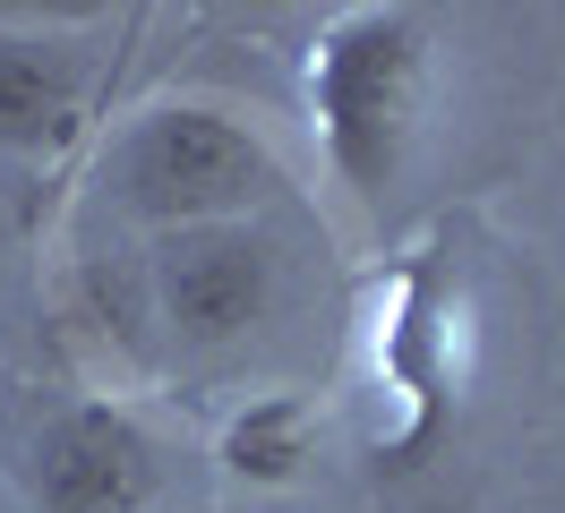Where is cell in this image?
Instances as JSON below:
<instances>
[{
  "label": "cell",
  "instance_id": "obj_1",
  "mask_svg": "<svg viewBox=\"0 0 565 513\" xmlns=\"http://www.w3.org/2000/svg\"><path fill=\"white\" fill-rule=\"evenodd\" d=\"M428 103V26L412 9H343L309 43V111H318L326 163L352 197H386L403 154L420 137Z\"/></svg>",
  "mask_w": 565,
  "mask_h": 513
},
{
  "label": "cell",
  "instance_id": "obj_2",
  "mask_svg": "<svg viewBox=\"0 0 565 513\" xmlns=\"http://www.w3.org/2000/svg\"><path fill=\"white\" fill-rule=\"evenodd\" d=\"M120 180H129L138 214L206 232V223H223V214H241L248 197L275 189V154L214 103H163V111L138 120L129 154H120Z\"/></svg>",
  "mask_w": 565,
  "mask_h": 513
},
{
  "label": "cell",
  "instance_id": "obj_3",
  "mask_svg": "<svg viewBox=\"0 0 565 513\" xmlns=\"http://www.w3.org/2000/svg\"><path fill=\"white\" fill-rule=\"evenodd\" d=\"M163 453L120 403L61 410L35 445V496L43 513H146L154 505Z\"/></svg>",
  "mask_w": 565,
  "mask_h": 513
},
{
  "label": "cell",
  "instance_id": "obj_4",
  "mask_svg": "<svg viewBox=\"0 0 565 513\" xmlns=\"http://www.w3.org/2000/svg\"><path fill=\"white\" fill-rule=\"evenodd\" d=\"M275 308V248L266 232L241 223H206V232H180L163 248V317L189 342H241L248 325H266Z\"/></svg>",
  "mask_w": 565,
  "mask_h": 513
},
{
  "label": "cell",
  "instance_id": "obj_5",
  "mask_svg": "<svg viewBox=\"0 0 565 513\" xmlns=\"http://www.w3.org/2000/svg\"><path fill=\"white\" fill-rule=\"evenodd\" d=\"M77 137V86L43 43H9L0 34V146L18 154H61Z\"/></svg>",
  "mask_w": 565,
  "mask_h": 513
},
{
  "label": "cell",
  "instance_id": "obj_6",
  "mask_svg": "<svg viewBox=\"0 0 565 513\" xmlns=\"http://www.w3.org/2000/svg\"><path fill=\"white\" fill-rule=\"evenodd\" d=\"M318 462V410L300 394H257L248 410H232L223 428V471L248 488H291V479Z\"/></svg>",
  "mask_w": 565,
  "mask_h": 513
},
{
  "label": "cell",
  "instance_id": "obj_7",
  "mask_svg": "<svg viewBox=\"0 0 565 513\" xmlns=\"http://www.w3.org/2000/svg\"><path fill=\"white\" fill-rule=\"evenodd\" d=\"M0 239H9V223H0Z\"/></svg>",
  "mask_w": 565,
  "mask_h": 513
}]
</instances>
